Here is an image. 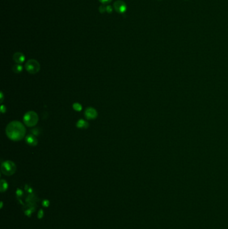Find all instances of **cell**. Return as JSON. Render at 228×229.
Instances as JSON below:
<instances>
[{
    "label": "cell",
    "mask_w": 228,
    "mask_h": 229,
    "mask_svg": "<svg viewBox=\"0 0 228 229\" xmlns=\"http://www.w3.org/2000/svg\"><path fill=\"white\" fill-rule=\"evenodd\" d=\"M6 111V107H4L3 105H2V107H1V112L3 113H5Z\"/></svg>",
    "instance_id": "cell-19"
},
{
    "label": "cell",
    "mask_w": 228,
    "mask_h": 229,
    "mask_svg": "<svg viewBox=\"0 0 228 229\" xmlns=\"http://www.w3.org/2000/svg\"><path fill=\"white\" fill-rule=\"evenodd\" d=\"M24 122L28 127L35 126L38 122V116L34 111H29L24 115Z\"/></svg>",
    "instance_id": "cell-3"
},
{
    "label": "cell",
    "mask_w": 228,
    "mask_h": 229,
    "mask_svg": "<svg viewBox=\"0 0 228 229\" xmlns=\"http://www.w3.org/2000/svg\"><path fill=\"white\" fill-rule=\"evenodd\" d=\"M114 8L117 12L119 14H123L126 11V5L125 2L122 0H118L114 3Z\"/></svg>",
    "instance_id": "cell-5"
},
{
    "label": "cell",
    "mask_w": 228,
    "mask_h": 229,
    "mask_svg": "<svg viewBox=\"0 0 228 229\" xmlns=\"http://www.w3.org/2000/svg\"><path fill=\"white\" fill-rule=\"evenodd\" d=\"M6 132L10 140L17 141L22 140L25 135V128L20 121H14L7 125Z\"/></svg>",
    "instance_id": "cell-1"
},
{
    "label": "cell",
    "mask_w": 228,
    "mask_h": 229,
    "mask_svg": "<svg viewBox=\"0 0 228 229\" xmlns=\"http://www.w3.org/2000/svg\"><path fill=\"white\" fill-rule=\"evenodd\" d=\"M99 2L100 3H102V4L106 5V4H108V3H110L112 2V0H99Z\"/></svg>",
    "instance_id": "cell-18"
},
{
    "label": "cell",
    "mask_w": 228,
    "mask_h": 229,
    "mask_svg": "<svg viewBox=\"0 0 228 229\" xmlns=\"http://www.w3.org/2000/svg\"><path fill=\"white\" fill-rule=\"evenodd\" d=\"M30 132H31V134L33 135V136H35L36 137V136H38L40 135V130L38 128H34V129H32L30 131Z\"/></svg>",
    "instance_id": "cell-13"
},
{
    "label": "cell",
    "mask_w": 228,
    "mask_h": 229,
    "mask_svg": "<svg viewBox=\"0 0 228 229\" xmlns=\"http://www.w3.org/2000/svg\"><path fill=\"white\" fill-rule=\"evenodd\" d=\"M25 141L29 145L31 146H36L38 144V140H37L35 136L32 134L28 135L25 137Z\"/></svg>",
    "instance_id": "cell-7"
},
{
    "label": "cell",
    "mask_w": 228,
    "mask_h": 229,
    "mask_svg": "<svg viewBox=\"0 0 228 229\" xmlns=\"http://www.w3.org/2000/svg\"><path fill=\"white\" fill-rule=\"evenodd\" d=\"M3 93H1V102H3Z\"/></svg>",
    "instance_id": "cell-20"
},
{
    "label": "cell",
    "mask_w": 228,
    "mask_h": 229,
    "mask_svg": "<svg viewBox=\"0 0 228 229\" xmlns=\"http://www.w3.org/2000/svg\"><path fill=\"white\" fill-rule=\"evenodd\" d=\"M12 70L15 73H20L23 70V67H22L21 65H19V64H17V65H15L13 66Z\"/></svg>",
    "instance_id": "cell-11"
},
{
    "label": "cell",
    "mask_w": 228,
    "mask_h": 229,
    "mask_svg": "<svg viewBox=\"0 0 228 229\" xmlns=\"http://www.w3.org/2000/svg\"><path fill=\"white\" fill-rule=\"evenodd\" d=\"M1 170L6 176H12L16 171V166L12 161H6L2 164Z\"/></svg>",
    "instance_id": "cell-2"
},
{
    "label": "cell",
    "mask_w": 228,
    "mask_h": 229,
    "mask_svg": "<svg viewBox=\"0 0 228 229\" xmlns=\"http://www.w3.org/2000/svg\"><path fill=\"white\" fill-rule=\"evenodd\" d=\"M25 69L30 74H36L40 70V65L39 62L34 59H30L25 63Z\"/></svg>",
    "instance_id": "cell-4"
},
{
    "label": "cell",
    "mask_w": 228,
    "mask_h": 229,
    "mask_svg": "<svg viewBox=\"0 0 228 229\" xmlns=\"http://www.w3.org/2000/svg\"><path fill=\"white\" fill-rule=\"evenodd\" d=\"M76 126L78 128L80 129H87L89 126V123L88 121H85L84 119H80L76 123Z\"/></svg>",
    "instance_id": "cell-9"
},
{
    "label": "cell",
    "mask_w": 228,
    "mask_h": 229,
    "mask_svg": "<svg viewBox=\"0 0 228 229\" xmlns=\"http://www.w3.org/2000/svg\"><path fill=\"white\" fill-rule=\"evenodd\" d=\"M42 204V206H44V207L47 208V207H48V206H50V201L48 200H43Z\"/></svg>",
    "instance_id": "cell-16"
},
{
    "label": "cell",
    "mask_w": 228,
    "mask_h": 229,
    "mask_svg": "<svg viewBox=\"0 0 228 229\" xmlns=\"http://www.w3.org/2000/svg\"><path fill=\"white\" fill-rule=\"evenodd\" d=\"M16 196H17V197L18 198H21V197L24 195L23 191H22L21 189H19V188H18V189L16 190Z\"/></svg>",
    "instance_id": "cell-14"
},
{
    "label": "cell",
    "mask_w": 228,
    "mask_h": 229,
    "mask_svg": "<svg viewBox=\"0 0 228 229\" xmlns=\"http://www.w3.org/2000/svg\"><path fill=\"white\" fill-rule=\"evenodd\" d=\"M44 212L42 209H40L38 213V215H37V216H38V218L39 219H42L43 216H44Z\"/></svg>",
    "instance_id": "cell-15"
},
{
    "label": "cell",
    "mask_w": 228,
    "mask_h": 229,
    "mask_svg": "<svg viewBox=\"0 0 228 229\" xmlns=\"http://www.w3.org/2000/svg\"><path fill=\"white\" fill-rule=\"evenodd\" d=\"M25 188V190L27 191V192H28V193H29V194H32V193H33V189L32 188H31L30 186H28V185H26Z\"/></svg>",
    "instance_id": "cell-17"
},
{
    "label": "cell",
    "mask_w": 228,
    "mask_h": 229,
    "mask_svg": "<svg viewBox=\"0 0 228 229\" xmlns=\"http://www.w3.org/2000/svg\"><path fill=\"white\" fill-rule=\"evenodd\" d=\"M14 61L17 64H22L25 61V56L21 52H16L13 56Z\"/></svg>",
    "instance_id": "cell-8"
},
{
    "label": "cell",
    "mask_w": 228,
    "mask_h": 229,
    "mask_svg": "<svg viewBox=\"0 0 228 229\" xmlns=\"http://www.w3.org/2000/svg\"><path fill=\"white\" fill-rule=\"evenodd\" d=\"M98 116V113H97L95 109L92 107H88L85 111V117L87 119H95Z\"/></svg>",
    "instance_id": "cell-6"
},
{
    "label": "cell",
    "mask_w": 228,
    "mask_h": 229,
    "mask_svg": "<svg viewBox=\"0 0 228 229\" xmlns=\"http://www.w3.org/2000/svg\"><path fill=\"white\" fill-rule=\"evenodd\" d=\"M73 109L76 111H82V109H83V107H82L80 104L78 103H75L73 105Z\"/></svg>",
    "instance_id": "cell-12"
},
{
    "label": "cell",
    "mask_w": 228,
    "mask_h": 229,
    "mask_svg": "<svg viewBox=\"0 0 228 229\" xmlns=\"http://www.w3.org/2000/svg\"><path fill=\"white\" fill-rule=\"evenodd\" d=\"M7 188H8V184H7V182L4 180H2L1 184H0V190H1V192H4Z\"/></svg>",
    "instance_id": "cell-10"
}]
</instances>
